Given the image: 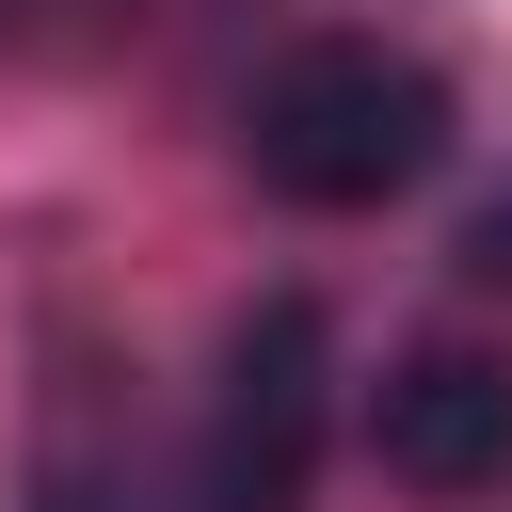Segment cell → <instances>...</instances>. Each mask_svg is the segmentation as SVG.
Wrapping results in <instances>:
<instances>
[{
  "instance_id": "277c9868",
  "label": "cell",
  "mask_w": 512,
  "mask_h": 512,
  "mask_svg": "<svg viewBox=\"0 0 512 512\" xmlns=\"http://www.w3.org/2000/svg\"><path fill=\"white\" fill-rule=\"evenodd\" d=\"M16 16H48V0H0V32H16Z\"/></svg>"
},
{
  "instance_id": "7a4b0ae2",
  "label": "cell",
  "mask_w": 512,
  "mask_h": 512,
  "mask_svg": "<svg viewBox=\"0 0 512 512\" xmlns=\"http://www.w3.org/2000/svg\"><path fill=\"white\" fill-rule=\"evenodd\" d=\"M320 432H336V320L304 288L224 320L208 416H192V512H304L320 496Z\"/></svg>"
},
{
  "instance_id": "3957f363",
  "label": "cell",
  "mask_w": 512,
  "mask_h": 512,
  "mask_svg": "<svg viewBox=\"0 0 512 512\" xmlns=\"http://www.w3.org/2000/svg\"><path fill=\"white\" fill-rule=\"evenodd\" d=\"M368 432H384V480H416L432 512H480V496H512V368H496V352H464V336L400 352Z\"/></svg>"
},
{
  "instance_id": "6da1fadb",
  "label": "cell",
  "mask_w": 512,
  "mask_h": 512,
  "mask_svg": "<svg viewBox=\"0 0 512 512\" xmlns=\"http://www.w3.org/2000/svg\"><path fill=\"white\" fill-rule=\"evenodd\" d=\"M448 144H464L448 80H432L416 48H384V32H304V48H272V64L240 80V176H256L272 208H320V224L400 208Z\"/></svg>"
}]
</instances>
